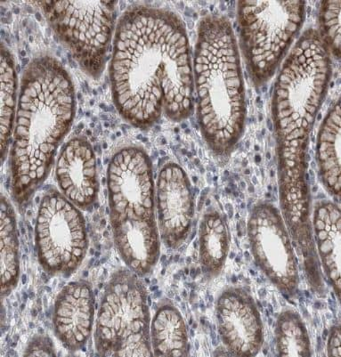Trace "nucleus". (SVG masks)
Here are the masks:
<instances>
[{"mask_svg": "<svg viewBox=\"0 0 341 357\" xmlns=\"http://www.w3.org/2000/svg\"><path fill=\"white\" fill-rule=\"evenodd\" d=\"M102 356H151L150 314L147 292L137 273L121 268L106 286L95 333Z\"/></svg>", "mask_w": 341, "mask_h": 357, "instance_id": "5", "label": "nucleus"}, {"mask_svg": "<svg viewBox=\"0 0 341 357\" xmlns=\"http://www.w3.org/2000/svg\"><path fill=\"white\" fill-rule=\"evenodd\" d=\"M114 239L121 259L137 275L152 271L160 257V231L156 218L110 215Z\"/></svg>", "mask_w": 341, "mask_h": 357, "instance_id": "15", "label": "nucleus"}, {"mask_svg": "<svg viewBox=\"0 0 341 357\" xmlns=\"http://www.w3.org/2000/svg\"><path fill=\"white\" fill-rule=\"evenodd\" d=\"M1 295L11 294L20 275L19 242L14 208L4 195L1 197Z\"/></svg>", "mask_w": 341, "mask_h": 357, "instance_id": "20", "label": "nucleus"}, {"mask_svg": "<svg viewBox=\"0 0 341 357\" xmlns=\"http://www.w3.org/2000/svg\"><path fill=\"white\" fill-rule=\"evenodd\" d=\"M17 76L10 51L1 45V157L4 162L6 150L14 130L16 115Z\"/></svg>", "mask_w": 341, "mask_h": 357, "instance_id": "21", "label": "nucleus"}, {"mask_svg": "<svg viewBox=\"0 0 341 357\" xmlns=\"http://www.w3.org/2000/svg\"><path fill=\"white\" fill-rule=\"evenodd\" d=\"M75 112L68 72L50 54L35 56L22 74L13 131L12 192L17 204L26 202L46 180Z\"/></svg>", "mask_w": 341, "mask_h": 357, "instance_id": "3", "label": "nucleus"}, {"mask_svg": "<svg viewBox=\"0 0 341 357\" xmlns=\"http://www.w3.org/2000/svg\"><path fill=\"white\" fill-rule=\"evenodd\" d=\"M151 344L154 356H188V330L180 312L173 305H159L151 324Z\"/></svg>", "mask_w": 341, "mask_h": 357, "instance_id": "18", "label": "nucleus"}, {"mask_svg": "<svg viewBox=\"0 0 341 357\" xmlns=\"http://www.w3.org/2000/svg\"><path fill=\"white\" fill-rule=\"evenodd\" d=\"M56 174L62 194L77 207L89 208L96 201V160L86 138L75 137L66 144L58 156Z\"/></svg>", "mask_w": 341, "mask_h": 357, "instance_id": "13", "label": "nucleus"}, {"mask_svg": "<svg viewBox=\"0 0 341 357\" xmlns=\"http://www.w3.org/2000/svg\"><path fill=\"white\" fill-rule=\"evenodd\" d=\"M331 74L330 50L320 32L310 29L292 48L273 93L282 217L304 252L312 248L308 143L326 98Z\"/></svg>", "mask_w": 341, "mask_h": 357, "instance_id": "2", "label": "nucleus"}, {"mask_svg": "<svg viewBox=\"0 0 341 357\" xmlns=\"http://www.w3.org/2000/svg\"><path fill=\"white\" fill-rule=\"evenodd\" d=\"M230 237L226 222L218 212L206 213L199 228V260L204 273L218 275L229 253Z\"/></svg>", "mask_w": 341, "mask_h": 357, "instance_id": "19", "label": "nucleus"}, {"mask_svg": "<svg viewBox=\"0 0 341 357\" xmlns=\"http://www.w3.org/2000/svg\"><path fill=\"white\" fill-rule=\"evenodd\" d=\"M158 227L160 236L172 249L182 245L191 231L195 202L191 183L184 169L166 163L160 170L156 192Z\"/></svg>", "mask_w": 341, "mask_h": 357, "instance_id": "11", "label": "nucleus"}, {"mask_svg": "<svg viewBox=\"0 0 341 357\" xmlns=\"http://www.w3.org/2000/svg\"><path fill=\"white\" fill-rule=\"evenodd\" d=\"M59 40L89 75L98 79L115 29L114 1L38 2Z\"/></svg>", "mask_w": 341, "mask_h": 357, "instance_id": "7", "label": "nucleus"}, {"mask_svg": "<svg viewBox=\"0 0 341 357\" xmlns=\"http://www.w3.org/2000/svg\"><path fill=\"white\" fill-rule=\"evenodd\" d=\"M107 185L110 215L156 218L152 162L139 146H125L112 156Z\"/></svg>", "mask_w": 341, "mask_h": 357, "instance_id": "10", "label": "nucleus"}, {"mask_svg": "<svg viewBox=\"0 0 341 357\" xmlns=\"http://www.w3.org/2000/svg\"><path fill=\"white\" fill-rule=\"evenodd\" d=\"M218 330L225 346L238 356H254L264 342L263 324L255 301L240 288L226 289L218 298Z\"/></svg>", "mask_w": 341, "mask_h": 357, "instance_id": "12", "label": "nucleus"}, {"mask_svg": "<svg viewBox=\"0 0 341 357\" xmlns=\"http://www.w3.org/2000/svg\"><path fill=\"white\" fill-rule=\"evenodd\" d=\"M280 356H310V342L303 321L296 312H282L276 324Z\"/></svg>", "mask_w": 341, "mask_h": 357, "instance_id": "22", "label": "nucleus"}, {"mask_svg": "<svg viewBox=\"0 0 341 357\" xmlns=\"http://www.w3.org/2000/svg\"><path fill=\"white\" fill-rule=\"evenodd\" d=\"M321 37L328 50L340 57V1L321 3L320 10Z\"/></svg>", "mask_w": 341, "mask_h": 357, "instance_id": "23", "label": "nucleus"}, {"mask_svg": "<svg viewBox=\"0 0 341 357\" xmlns=\"http://www.w3.org/2000/svg\"><path fill=\"white\" fill-rule=\"evenodd\" d=\"M305 6V1L238 3L241 45L257 84L275 73L303 24Z\"/></svg>", "mask_w": 341, "mask_h": 357, "instance_id": "6", "label": "nucleus"}, {"mask_svg": "<svg viewBox=\"0 0 341 357\" xmlns=\"http://www.w3.org/2000/svg\"><path fill=\"white\" fill-rule=\"evenodd\" d=\"M24 356H56L52 340L47 336L38 335L29 343Z\"/></svg>", "mask_w": 341, "mask_h": 357, "instance_id": "24", "label": "nucleus"}, {"mask_svg": "<svg viewBox=\"0 0 341 357\" xmlns=\"http://www.w3.org/2000/svg\"><path fill=\"white\" fill-rule=\"evenodd\" d=\"M94 294L84 281L70 282L56 298L54 311V333L70 351L89 342L94 323Z\"/></svg>", "mask_w": 341, "mask_h": 357, "instance_id": "14", "label": "nucleus"}, {"mask_svg": "<svg viewBox=\"0 0 341 357\" xmlns=\"http://www.w3.org/2000/svg\"><path fill=\"white\" fill-rule=\"evenodd\" d=\"M192 68L202 136L215 154L226 155L242 137L246 105L239 48L224 16L199 22Z\"/></svg>", "mask_w": 341, "mask_h": 357, "instance_id": "4", "label": "nucleus"}, {"mask_svg": "<svg viewBox=\"0 0 341 357\" xmlns=\"http://www.w3.org/2000/svg\"><path fill=\"white\" fill-rule=\"evenodd\" d=\"M328 356H340V328L334 326L331 331L329 340H328Z\"/></svg>", "mask_w": 341, "mask_h": 357, "instance_id": "25", "label": "nucleus"}, {"mask_svg": "<svg viewBox=\"0 0 341 357\" xmlns=\"http://www.w3.org/2000/svg\"><path fill=\"white\" fill-rule=\"evenodd\" d=\"M248 236L259 268L276 287L294 295L298 284L297 261L278 208L270 202L257 204L248 222Z\"/></svg>", "mask_w": 341, "mask_h": 357, "instance_id": "9", "label": "nucleus"}, {"mask_svg": "<svg viewBox=\"0 0 341 357\" xmlns=\"http://www.w3.org/2000/svg\"><path fill=\"white\" fill-rule=\"evenodd\" d=\"M38 261L47 273L69 275L86 256L89 241L82 212L56 189L45 192L35 227Z\"/></svg>", "mask_w": 341, "mask_h": 357, "instance_id": "8", "label": "nucleus"}, {"mask_svg": "<svg viewBox=\"0 0 341 357\" xmlns=\"http://www.w3.org/2000/svg\"><path fill=\"white\" fill-rule=\"evenodd\" d=\"M110 78L116 109L133 126L194 110V68L184 22L176 13L132 6L116 26Z\"/></svg>", "mask_w": 341, "mask_h": 357, "instance_id": "1", "label": "nucleus"}, {"mask_svg": "<svg viewBox=\"0 0 341 357\" xmlns=\"http://www.w3.org/2000/svg\"><path fill=\"white\" fill-rule=\"evenodd\" d=\"M341 105L338 101L321 124L318 135L317 159L321 181L331 195L340 196Z\"/></svg>", "mask_w": 341, "mask_h": 357, "instance_id": "17", "label": "nucleus"}, {"mask_svg": "<svg viewBox=\"0 0 341 357\" xmlns=\"http://www.w3.org/2000/svg\"><path fill=\"white\" fill-rule=\"evenodd\" d=\"M313 226L315 242L321 266L340 298V208L329 201L318 202L315 206Z\"/></svg>", "mask_w": 341, "mask_h": 357, "instance_id": "16", "label": "nucleus"}]
</instances>
